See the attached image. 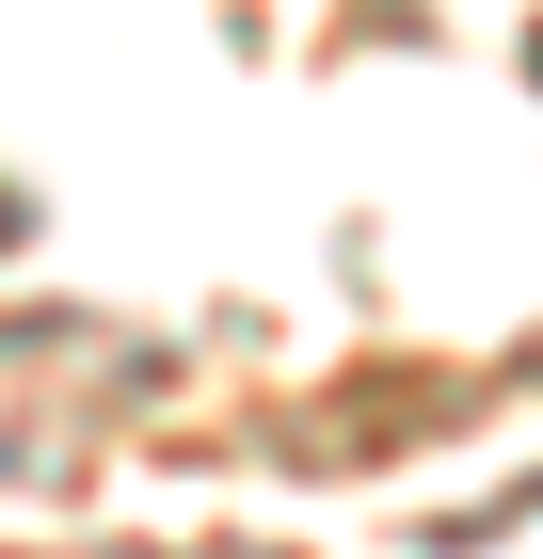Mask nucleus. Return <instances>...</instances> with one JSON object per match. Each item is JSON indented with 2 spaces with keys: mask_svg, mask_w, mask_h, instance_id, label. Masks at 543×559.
<instances>
[{
  "mask_svg": "<svg viewBox=\"0 0 543 559\" xmlns=\"http://www.w3.org/2000/svg\"><path fill=\"white\" fill-rule=\"evenodd\" d=\"M16 240H33V192H16V176H0V257H16Z\"/></svg>",
  "mask_w": 543,
  "mask_h": 559,
  "instance_id": "1",
  "label": "nucleus"
}]
</instances>
